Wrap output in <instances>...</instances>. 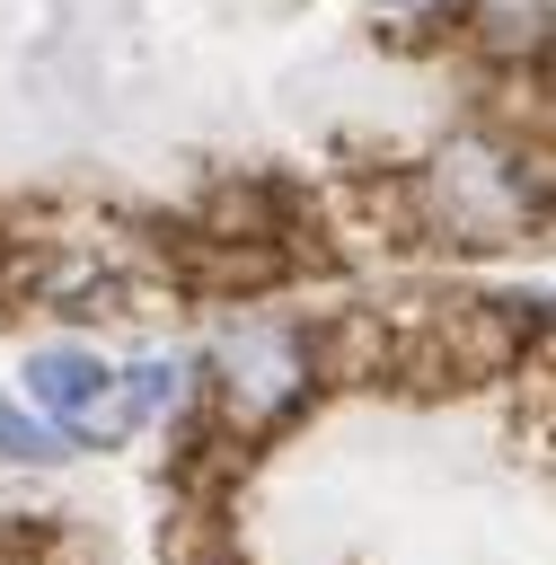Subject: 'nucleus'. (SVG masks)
I'll use <instances>...</instances> for the list:
<instances>
[{"mask_svg":"<svg viewBox=\"0 0 556 565\" xmlns=\"http://www.w3.org/2000/svg\"><path fill=\"white\" fill-rule=\"evenodd\" d=\"M221 388H229V415L238 424H265L274 406H291L309 388V344L291 327H238L221 344Z\"/></svg>","mask_w":556,"mask_h":565,"instance_id":"1","label":"nucleus"},{"mask_svg":"<svg viewBox=\"0 0 556 565\" xmlns=\"http://www.w3.org/2000/svg\"><path fill=\"white\" fill-rule=\"evenodd\" d=\"M26 397L53 406L71 433H115V424H132L124 397H115V371H106L97 353H79V344H44V353H26Z\"/></svg>","mask_w":556,"mask_h":565,"instance_id":"2","label":"nucleus"},{"mask_svg":"<svg viewBox=\"0 0 556 565\" xmlns=\"http://www.w3.org/2000/svg\"><path fill=\"white\" fill-rule=\"evenodd\" d=\"M441 212L459 238H503L521 221V168L503 150H450L441 159Z\"/></svg>","mask_w":556,"mask_h":565,"instance_id":"3","label":"nucleus"},{"mask_svg":"<svg viewBox=\"0 0 556 565\" xmlns=\"http://www.w3.org/2000/svg\"><path fill=\"white\" fill-rule=\"evenodd\" d=\"M177 388H185V362L168 353H150V362H132V388H124V415H159V406H177Z\"/></svg>","mask_w":556,"mask_h":565,"instance_id":"4","label":"nucleus"},{"mask_svg":"<svg viewBox=\"0 0 556 565\" xmlns=\"http://www.w3.org/2000/svg\"><path fill=\"white\" fill-rule=\"evenodd\" d=\"M485 9V35L512 53V44H538V0H477Z\"/></svg>","mask_w":556,"mask_h":565,"instance_id":"5","label":"nucleus"},{"mask_svg":"<svg viewBox=\"0 0 556 565\" xmlns=\"http://www.w3.org/2000/svg\"><path fill=\"white\" fill-rule=\"evenodd\" d=\"M53 450H62V441H53L44 424H26L18 406H0V459H53Z\"/></svg>","mask_w":556,"mask_h":565,"instance_id":"6","label":"nucleus"},{"mask_svg":"<svg viewBox=\"0 0 556 565\" xmlns=\"http://www.w3.org/2000/svg\"><path fill=\"white\" fill-rule=\"evenodd\" d=\"M388 9H415V18H424V9H441V0H388Z\"/></svg>","mask_w":556,"mask_h":565,"instance_id":"7","label":"nucleus"}]
</instances>
